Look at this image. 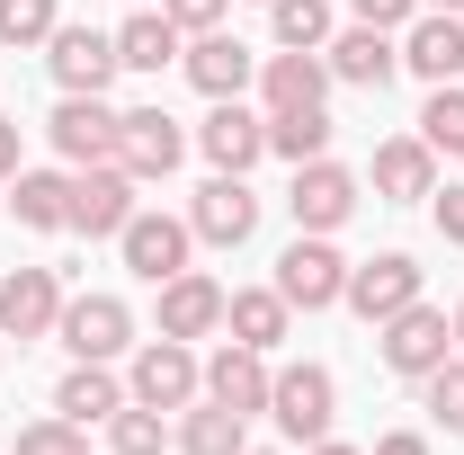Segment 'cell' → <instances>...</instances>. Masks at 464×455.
Listing matches in <instances>:
<instances>
[{"mask_svg": "<svg viewBox=\"0 0 464 455\" xmlns=\"http://www.w3.org/2000/svg\"><path fill=\"white\" fill-rule=\"evenodd\" d=\"M331 411H340V384H331V366H277L268 375V420L286 429L295 447H322L331 438Z\"/></svg>", "mask_w": 464, "mask_h": 455, "instance_id": "1", "label": "cell"}, {"mask_svg": "<svg viewBox=\"0 0 464 455\" xmlns=\"http://www.w3.org/2000/svg\"><path fill=\"white\" fill-rule=\"evenodd\" d=\"M375 348H384V366H393V375H411V384H420V375H438V366L456 357V322L420 295V304H402L393 322H375Z\"/></svg>", "mask_w": 464, "mask_h": 455, "instance_id": "2", "label": "cell"}, {"mask_svg": "<svg viewBox=\"0 0 464 455\" xmlns=\"http://www.w3.org/2000/svg\"><path fill=\"white\" fill-rule=\"evenodd\" d=\"M277 295H286L295 313H331L348 295V259L331 250V232H295L286 259H277Z\"/></svg>", "mask_w": 464, "mask_h": 455, "instance_id": "3", "label": "cell"}, {"mask_svg": "<svg viewBox=\"0 0 464 455\" xmlns=\"http://www.w3.org/2000/svg\"><path fill=\"white\" fill-rule=\"evenodd\" d=\"M125 393L152 402V411H188V402L206 393V366H197V348H188V340H143V348H134Z\"/></svg>", "mask_w": 464, "mask_h": 455, "instance_id": "4", "label": "cell"}, {"mask_svg": "<svg viewBox=\"0 0 464 455\" xmlns=\"http://www.w3.org/2000/svg\"><path fill=\"white\" fill-rule=\"evenodd\" d=\"M134 188H143V179L125 170V161H90V170H72V232L116 241V232L134 224Z\"/></svg>", "mask_w": 464, "mask_h": 455, "instance_id": "5", "label": "cell"}, {"mask_svg": "<svg viewBox=\"0 0 464 455\" xmlns=\"http://www.w3.org/2000/svg\"><path fill=\"white\" fill-rule=\"evenodd\" d=\"M188 232L215 241V250H241V241L259 232V197H250V179H241V170H215L206 188H197V206H188Z\"/></svg>", "mask_w": 464, "mask_h": 455, "instance_id": "6", "label": "cell"}, {"mask_svg": "<svg viewBox=\"0 0 464 455\" xmlns=\"http://www.w3.org/2000/svg\"><path fill=\"white\" fill-rule=\"evenodd\" d=\"M286 215H295V232H340L348 215H357V179H348L331 152H322V161H295Z\"/></svg>", "mask_w": 464, "mask_h": 455, "instance_id": "7", "label": "cell"}, {"mask_svg": "<svg viewBox=\"0 0 464 455\" xmlns=\"http://www.w3.org/2000/svg\"><path fill=\"white\" fill-rule=\"evenodd\" d=\"M116 250H125V268L143 286H170L179 268H188V250H197V232L179 224V215H143V206H134V224L116 232Z\"/></svg>", "mask_w": 464, "mask_h": 455, "instance_id": "8", "label": "cell"}, {"mask_svg": "<svg viewBox=\"0 0 464 455\" xmlns=\"http://www.w3.org/2000/svg\"><path fill=\"white\" fill-rule=\"evenodd\" d=\"M179 152H188L179 116H161V108H125V116H116V161L143 179V188H152V179H170Z\"/></svg>", "mask_w": 464, "mask_h": 455, "instance_id": "9", "label": "cell"}, {"mask_svg": "<svg viewBox=\"0 0 464 455\" xmlns=\"http://www.w3.org/2000/svg\"><path fill=\"white\" fill-rule=\"evenodd\" d=\"M45 45H54L45 63H54V81L72 90V99H99L116 72H125V63H116V36H108V27H54Z\"/></svg>", "mask_w": 464, "mask_h": 455, "instance_id": "10", "label": "cell"}, {"mask_svg": "<svg viewBox=\"0 0 464 455\" xmlns=\"http://www.w3.org/2000/svg\"><path fill=\"white\" fill-rule=\"evenodd\" d=\"M357 322H393L402 304H420V259L402 250H384V259H366V268H348V295H340Z\"/></svg>", "mask_w": 464, "mask_h": 455, "instance_id": "11", "label": "cell"}, {"mask_svg": "<svg viewBox=\"0 0 464 455\" xmlns=\"http://www.w3.org/2000/svg\"><path fill=\"white\" fill-rule=\"evenodd\" d=\"M54 340L72 357H116V348H134V313L116 304V295H72L54 322Z\"/></svg>", "mask_w": 464, "mask_h": 455, "instance_id": "12", "label": "cell"}, {"mask_svg": "<svg viewBox=\"0 0 464 455\" xmlns=\"http://www.w3.org/2000/svg\"><path fill=\"white\" fill-rule=\"evenodd\" d=\"M54 322H63V277H54V268L0 277V340H45Z\"/></svg>", "mask_w": 464, "mask_h": 455, "instance_id": "13", "label": "cell"}, {"mask_svg": "<svg viewBox=\"0 0 464 455\" xmlns=\"http://www.w3.org/2000/svg\"><path fill=\"white\" fill-rule=\"evenodd\" d=\"M322 63H331V81H357V90H384L393 72H402V45H393V27H340L331 45H322Z\"/></svg>", "mask_w": 464, "mask_h": 455, "instance_id": "14", "label": "cell"}, {"mask_svg": "<svg viewBox=\"0 0 464 455\" xmlns=\"http://www.w3.org/2000/svg\"><path fill=\"white\" fill-rule=\"evenodd\" d=\"M45 134H54V152L72 161V170L116 161V108H108V99H72V90H63V108H54V125H45Z\"/></svg>", "mask_w": 464, "mask_h": 455, "instance_id": "15", "label": "cell"}, {"mask_svg": "<svg viewBox=\"0 0 464 455\" xmlns=\"http://www.w3.org/2000/svg\"><path fill=\"white\" fill-rule=\"evenodd\" d=\"M179 63H188V81H197L206 99H241V90L259 81V54H250L241 36H224V27H206V36H197Z\"/></svg>", "mask_w": 464, "mask_h": 455, "instance_id": "16", "label": "cell"}, {"mask_svg": "<svg viewBox=\"0 0 464 455\" xmlns=\"http://www.w3.org/2000/svg\"><path fill=\"white\" fill-rule=\"evenodd\" d=\"M197 143H206L215 170H250V161L268 152V116H250L241 99H215V116L197 125Z\"/></svg>", "mask_w": 464, "mask_h": 455, "instance_id": "17", "label": "cell"}, {"mask_svg": "<svg viewBox=\"0 0 464 455\" xmlns=\"http://www.w3.org/2000/svg\"><path fill=\"white\" fill-rule=\"evenodd\" d=\"M206 331H224V286L197 277V268H179L161 286V340H206Z\"/></svg>", "mask_w": 464, "mask_h": 455, "instance_id": "18", "label": "cell"}, {"mask_svg": "<svg viewBox=\"0 0 464 455\" xmlns=\"http://www.w3.org/2000/svg\"><path fill=\"white\" fill-rule=\"evenodd\" d=\"M375 197H393V206H420V197H438V152H429L420 134H393V143H375Z\"/></svg>", "mask_w": 464, "mask_h": 455, "instance_id": "19", "label": "cell"}, {"mask_svg": "<svg viewBox=\"0 0 464 455\" xmlns=\"http://www.w3.org/2000/svg\"><path fill=\"white\" fill-rule=\"evenodd\" d=\"M206 402H224V411H241V420H250V411H268V357H259V348H215V357H206Z\"/></svg>", "mask_w": 464, "mask_h": 455, "instance_id": "20", "label": "cell"}, {"mask_svg": "<svg viewBox=\"0 0 464 455\" xmlns=\"http://www.w3.org/2000/svg\"><path fill=\"white\" fill-rule=\"evenodd\" d=\"M402 63L438 90V81H464V18H447V9H429V18H411L402 36Z\"/></svg>", "mask_w": 464, "mask_h": 455, "instance_id": "21", "label": "cell"}, {"mask_svg": "<svg viewBox=\"0 0 464 455\" xmlns=\"http://www.w3.org/2000/svg\"><path fill=\"white\" fill-rule=\"evenodd\" d=\"M286 322H295V304L277 295V286H232V295H224V331L241 348H259V357L286 340Z\"/></svg>", "mask_w": 464, "mask_h": 455, "instance_id": "22", "label": "cell"}, {"mask_svg": "<svg viewBox=\"0 0 464 455\" xmlns=\"http://www.w3.org/2000/svg\"><path fill=\"white\" fill-rule=\"evenodd\" d=\"M259 90H268V116H286V108H322L331 99V63L322 54H268L259 63Z\"/></svg>", "mask_w": 464, "mask_h": 455, "instance_id": "23", "label": "cell"}, {"mask_svg": "<svg viewBox=\"0 0 464 455\" xmlns=\"http://www.w3.org/2000/svg\"><path fill=\"white\" fill-rule=\"evenodd\" d=\"M54 411L81 420V429H90V420H116V411H125V384L108 375V357H72V375L54 384Z\"/></svg>", "mask_w": 464, "mask_h": 455, "instance_id": "24", "label": "cell"}, {"mask_svg": "<svg viewBox=\"0 0 464 455\" xmlns=\"http://www.w3.org/2000/svg\"><path fill=\"white\" fill-rule=\"evenodd\" d=\"M9 215L27 232H72V179L63 170H18L9 179Z\"/></svg>", "mask_w": 464, "mask_h": 455, "instance_id": "25", "label": "cell"}, {"mask_svg": "<svg viewBox=\"0 0 464 455\" xmlns=\"http://www.w3.org/2000/svg\"><path fill=\"white\" fill-rule=\"evenodd\" d=\"M116 63H125V72H161V63H179L170 9H134V18L116 27Z\"/></svg>", "mask_w": 464, "mask_h": 455, "instance_id": "26", "label": "cell"}, {"mask_svg": "<svg viewBox=\"0 0 464 455\" xmlns=\"http://www.w3.org/2000/svg\"><path fill=\"white\" fill-rule=\"evenodd\" d=\"M250 438H241V411H224V402H188V420H179V455H241Z\"/></svg>", "mask_w": 464, "mask_h": 455, "instance_id": "27", "label": "cell"}, {"mask_svg": "<svg viewBox=\"0 0 464 455\" xmlns=\"http://www.w3.org/2000/svg\"><path fill=\"white\" fill-rule=\"evenodd\" d=\"M268 152H277V161H322V152H331V108L268 116Z\"/></svg>", "mask_w": 464, "mask_h": 455, "instance_id": "28", "label": "cell"}, {"mask_svg": "<svg viewBox=\"0 0 464 455\" xmlns=\"http://www.w3.org/2000/svg\"><path fill=\"white\" fill-rule=\"evenodd\" d=\"M268 27H277V45H295V54H322L331 45V0H268Z\"/></svg>", "mask_w": 464, "mask_h": 455, "instance_id": "29", "label": "cell"}, {"mask_svg": "<svg viewBox=\"0 0 464 455\" xmlns=\"http://www.w3.org/2000/svg\"><path fill=\"white\" fill-rule=\"evenodd\" d=\"M420 143H429V152H464V81H438V90H429Z\"/></svg>", "mask_w": 464, "mask_h": 455, "instance_id": "30", "label": "cell"}, {"mask_svg": "<svg viewBox=\"0 0 464 455\" xmlns=\"http://www.w3.org/2000/svg\"><path fill=\"white\" fill-rule=\"evenodd\" d=\"M108 447L116 455H161V411H152V402H125L108 420Z\"/></svg>", "mask_w": 464, "mask_h": 455, "instance_id": "31", "label": "cell"}, {"mask_svg": "<svg viewBox=\"0 0 464 455\" xmlns=\"http://www.w3.org/2000/svg\"><path fill=\"white\" fill-rule=\"evenodd\" d=\"M54 27V0H0V45H45Z\"/></svg>", "mask_w": 464, "mask_h": 455, "instance_id": "32", "label": "cell"}, {"mask_svg": "<svg viewBox=\"0 0 464 455\" xmlns=\"http://www.w3.org/2000/svg\"><path fill=\"white\" fill-rule=\"evenodd\" d=\"M429 384V420L447 429V438H464V357H447L438 375H420Z\"/></svg>", "mask_w": 464, "mask_h": 455, "instance_id": "33", "label": "cell"}, {"mask_svg": "<svg viewBox=\"0 0 464 455\" xmlns=\"http://www.w3.org/2000/svg\"><path fill=\"white\" fill-rule=\"evenodd\" d=\"M18 455H90V438H81V420H36V429H18Z\"/></svg>", "mask_w": 464, "mask_h": 455, "instance_id": "34", "label": "cell"}, {"mask_svg": "<svg viewBox=\"0 0 464 455\" xmlns=\"http://www.w3.org/2000/svg\"><path fill=\"white\" fill-rule=\"evenodd\" d=\"M161 9H170V27H179V36H206V27H224V9H232V0H161Z\"/></svg>", "mask_w": 464, "mask_h": 455, "instance_id": "35", "label": "cell"}, {"mask_svg": "<svg viewBox=\"0 0 464 455\" xmlns=\"http://www.w3.org/2000/svg\"><path fill=\"white\" fill-rule=\"evenodd\" d=\"M348 9H357L366 27H411V18H420V0H348Z\"/></svg>", "mask_w": 464, "mask_h": 455, "instance_id": "36", "label": "cell"}, {"mask_svg": "<svg viewBox=\"0 0 464 455\" xmlns=\"http://www.w3.org/2000/svg\"><path fill=\"white\" fill-rule=\"evenodd\" d=\"M438 232H447V241H464V179H447V188H438Z\"/></svg>", "mask_w": 464, "mask_h": 455, "instance_id": "37", "label": "cell"}, {"mask_svg": "<svg viewBox=\"0 0 464 455\" xmlns=\"http://www.w3.org/2000/svg\"><path fill=\"white\" fill-rule=\"evenodd\" d=\"M366 455H429V438H420V429H384Z\"/></svg>", "mask_w": 464, "mask_h": 455, "instance_id": "38", "label": "cell"}, {"mask_svg": "<svg viewBox=\"0 0 464 455\" xmlns=\"http://www.w3.org/2000/svg\"><path fill=\"white\" fill-rule=\"evenodd\" d=\"M18 170H27V161H18V125L0 116V179H18Z\"/></svg>", "mask_w": 464, "mask_h": 455, "instance_id": "39", "label": "cell"}, {"mask_svg": "<svg viewBox=\"0 0 464 455\" xmlns=\"http://www.w3.org/2000/svg\"><path fill=\"white\" fill-rule=\"evenodd\" d=\"M304 455H366V447H340V438H322V447H304Z\"/></svg>", "mask_w": 464, "mask_h": 455, "instance_id": "40", "label": "cell"}, {"mask_svg": "<svg viewBox=\"0 0 464 455\" xmlns=\"http://www.w3.org/2000/svg\"><path fill=\"white\" fill-rule=\"evenodd\" d=\"M420 9H447V18H464V0H420Z\"/></svg>", "mask_w": 464, "mask_h": 455, "instance_id": "41", "label": "cell"}, {"mask_svg": "<svg viewBox=\"0 0 464 455\" xmlns=\"http://www.w3.org/2000/svg\"><path fill=\"white\" fill-rule=\"evenodd\" d=\"M447 322H456V348H464V304H456V313H447Z\"/></svg>", "mask_w": 464, "mask_h": 455, "instance_id": "42", "label": "cell"}, {"mask_svg": "<svg viewBox=\"0 0 464 455\" xmlns=\"http://www.w3.org/2000/svg\"><path fill=\"white\" fill-rule=\"evenodd\" d=\"M241 455H277V447H241Z\"/></svg>", "mask_w": 464, "mask_h": 455, "instance_id": "43", "label": "cell"}]
</instances>
